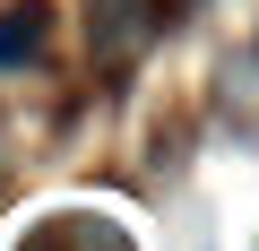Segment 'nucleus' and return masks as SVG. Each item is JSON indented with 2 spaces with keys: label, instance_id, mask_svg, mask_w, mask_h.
I'll return each instance as SVG.
<instances>
[{
  "label": "nucleus",
  "instance_id": "obj_1",
  "mask_svg": "<svg viewBox=\"0 0 259 251\" xmlns=\"http://www.w3.org/2000/svg\"><path fill=\"white\" fill-rule=\"evenodd\" d=\"M156 44V0H87V61L104 78H121Z\"/></svg>",
  "mask_w": 259,
  "mask_h": 251
},
{
  "label": "nucleus",
  "instance_id": "obj_2",
  "mask_svg": "<svg viewBox=\"0 0 259 251\" xmlns=\"http://www.w3.org/2000/svg\"><path fill=\"white\" fill-rule=\"evenodd\" d=\"M52 18H44V0H18V9H0V69H35L44 61V35Z\"/></svg>",
  "mask_w": 259,
  "mask_h": 251
}]
</instances>
